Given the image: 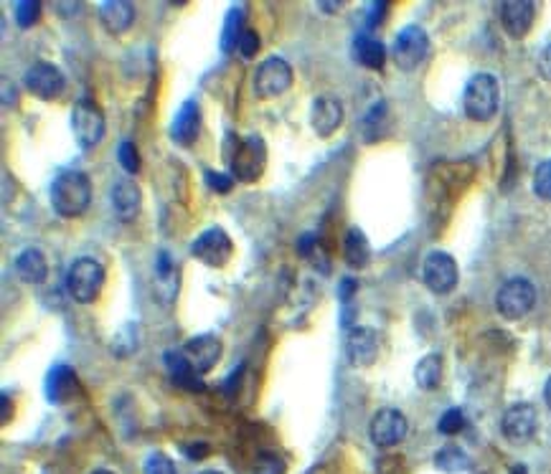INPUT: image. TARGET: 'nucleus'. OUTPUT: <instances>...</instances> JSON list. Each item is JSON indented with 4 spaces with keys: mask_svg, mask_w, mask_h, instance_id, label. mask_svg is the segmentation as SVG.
Segmentation results:
<instances>
[{
    "mask_svg": "<svg viewBox=\"0 0 551 474\" xmlns=\"http://www.w3.org/2000/svg\"><path fill=\"white\" fill-rule=\"evenodd\" d=\"M92 204V183L81 170H61L51 183V205L61 218H79Z\"/></svg>",
    "mask_w": 551,
    "mask_h": 474,
    "instance_id": "obj_1",
    "label": "nucleus"
},
{
    "mask_svg": "<svg viewBox=\"0 0 551 474\" xmlns=\"http://www.w3.org/2000/svg\"><path fill=\"white\" fill-rule=\"evenodd\" d=\"M231 178L241 183H254L267 165V145L260 135H247L227 147Z\"/></svg>",
    "mask_w": 551,
    "mask_h": 474,
    "instance_id": "obj_2",
    "label": "nucleus"
},
{
    "mask_svg": "<svg viewBox=\"0 0 551 474\" xmlns=\"http://www.w3.org/2000/svg\"><path fill=\"white\" fill-rule=\"evenodd\" d=\"M501 104V90H498V79L493 74H475L468 84H465V94H462V110L471 117L472 122H488L493 120Z\"/></svg>",
    "mask_w": 551,
    "mask_h": 474,
    "instance_id": "obj_3",
    "label": "nucleus"
},
{
    "mask_svg": "<svg viewBox=\"0 0 551 474\" xmlns=\"http://www.w3.org/2000/svg\"><path fill=\"white\" fill-rule=\"evenodd\" d=\"M104 287V267L92 257H79L71 261L69 271H67V292L71 300H77L81 305L94 302Z\"/></svg>",
    "mask_w": 551,
    "mask_h": 474,
    "instance_id": "obj_4",
    "label": "nucleus"
},
{
    "mask_svg": "<svg viewBox=\"0 0 551 474\" xmlns=\"http://www.w3.org/2000/svg\"><path fill=\"white\" fill-rule=\"evenodd\" d=\"M536 305V287L526 277H511L495 294V307L505 320H521Z\"/></svg>",
    "mask_w": 551,
    "mask_h": 474,
    "instance_id": "obj_5",
    "label": "nucleus"
},
{
    "mask_svg": "<svg viewBox=\"0 0 551 474\" xmlns=\"http://www.w3.org/2000/svg\"><path fill=\"white\" fill-rule=\"evenodd\" d=\"M429 54V36L422 26H404L391 44V58L402 71H414Z\"/></svg>",
    "mask_w": 551,
    "mask_h": 474,
    "instance_id": "obj_6",
    "label": "nucleus"
},
{
    "mask_svg": "<svg viewBox=\"0 0 551 474\" xmlns=\"http://www.w3.org/2000/svg\"><path fill=\"white\" fill-rule=\"evenodd\" d=\"M292 87V67L285 58H264L254 74V94L260 100H275Z\"/></svg>",
    "mask_w": 551,
    "mask_h": 474,
    "instance_id": "obj_7",
    "label": "nucleus"
},
{
    "mask_svg": "<svg viewBox=\"0 0 551 474\" xmlns=\"http://www.w3.org/2000/svg\"><path fill=\"white\" fill-rule=\"evenodd\" d=\"M71 130L84 150H92L104 137V114L92 100H79L71 110Z\"/></svg>",
    "mask_w": 551,
    "mask_h": 474,
    "instance_id": "obj_8",
    "label": "nucleus"
},
{
    "mask_svg": "<svg viewBox=\"0 0 551 474\" xmlns=\"http://www.w3.org/2000/svg\"><path fill=\"white\" fill-rule=\"evenodd\" d=\"M191 254H194V259L207 264L211 269H221L234 257V244H231L229 234L224 228L214 226L207 228L201 237L196 238L194 244H191Z\"/></svg>",
    "mask_w": 551,
    "mask_h": 474,
    "instance_id": "obj_9",
    "label": "nucleus"
},
{
    "mask_svg": "<svg viewBox=\"0 0 551 474\" xmlns=\"http://www.w3.org/2000/svg\"><path fill=\"white\" fill-rule=\"evenodd\" d=\"M24 84L26 90L44 102H54L67 90V79H64L61 68L51 61H36L34 67L26 68Z\"/></svg>",
    "mask_w": 551,
    "mask_h": 474,
    "instance_id": "obj_10",
    "label": "nucleus"
},
{
    "mask_svg": "<svg viewBox=\"0 0 551 474\" xmlns=\"http://www.w3.org/2000/svg\"><path fill=\"white\" fill-rule=\"evenodd\" d=\"M407 434H409V421L397 408H381L368 424V437L379 449H389V447L402 444Z\"/></svg>",
    "mask_w": 551,
    "mask_h": 474,
    "instance_id": "obj_11",
    "label": "nucleus"
},
{
    "mask_svg": "<svg viewBox=\"0 0 551 474\" xmlns=\"http://www.w3.org/2000/svg\"><path fill=\"white\" fill-rule=\"evenodd\" d=\"M422 279L429 287V292L450 294L458 287V264L448 251H432V254H427L425 264H422Z\"/></svg>",
    "mask_w": 551,
    "mask_h": 474,
    "instance_id": "obj_12",
    "label": "nucleus"
},
{
    "mask_svg": "<svg viewBox=\"0 0 551 474\" xmlns=\"http://www.w3.org/2000/svg\"><path fill=\"white\" fill-rule=\"evenodd\" d=\"M345 358L354 368H371L379 358V335L366 325H354L345 335Z\"/></svg>",
    "mask_w": 551,
    "mask_h": 474,
    "instance_id": "obj_13",
    "label": "nucleus"
},
{
    "mask_svg": "<svg viewBox=\"0 0 551 474\" xmlns=\"http://www.w3.org/2000/svg\"><path fill=\"white\" fill-rule=\"evenodd\" d=\"M536 408L531 404H514L511 408H505L503 418H501V431L508 441L514 444H526L534 434H536Z\"/></svg>",
    "mask_w": 551,
    "mask_h": 474,
    "instance_id": "obj_14",
    "label": "nucleus"
},
{
    "mask_svg": "<svg viewBox=\"0 0 551 474\" xmlns=\"http://www.w3.org/2000/svg\"><path fill=\"white\" fill-rule=\"evenodd\" d=\"M185 358L191 361L196 371L208 373L218 361H221V340L211 332H204V335H196L184 345Z\"/></svg>",
    "mask_w": 551,
    "mask_h": 474,
    "instance_id": "obj_15",
    "label": "nucleus"
},
{
    "mask_svg": "<svg viewBox=\"0 0 551 474\" xmlns=\"http://www.w3.org/2000/svg\"><path fill=\"white\" fill-rule=\"evenodd\" d=\"M536 5L531 0H508L501 5V23L511 38H524L534 26Z\"/></svg>",
    "mask_w": 551,
    "mask_h": 474,
    "instance_id": "obj_16",
    "label": "nucleus"
},
{
    "mask_svg": "<svg viewBox=\"0 0 551 474\" xmlns=\"http://www.w3.org/2000/svg\"><path fill=\"white\" fill-rule=\"evenodd\" d=\"M344 122V104L335 97H318L313 102L311 124L318 137H331Z\"/></svg>",
    "mask_w": 551,
    "mask_h": 474,
    "instance_id": "obj_17",
    "label": "nucleus"
},
{
    "mask_svg": "<svg viewBox=\"0 0 551 474\" xmlns=\"http://www.w3.org/2000/svg\"><path fill=\"white\" fill-rule=\"evenodd\" d=\"M110 204L112 211L117 214V218L122 221H132L140 214V205H143V193L135 185V181L130 178H120L112 183V191H110Z\"/></svg>",
    "mask_w": 551,
    "mask_h": 474,
    "instance_id": "obj_18",
    "label": "nucleus"
},
{
    "mask_svg": "<svg viewBox=\"0 0 551 474\" xmlns=\"http://www.w3.org/2000/svg\"><path fill=\"white\" fill-rule=\"evenodd\" d=\"M178 282H181L178 264L171 259L168 251H161L155 257V297L161 300L163 305H171L173 300L178 297Z\"/></svg>",
    "mask_w": 551,
    "mask_h": 474,
    "instance_id": "obj_19",
    "label": "nucleus"
},
{
    "mask_svg": "<svg viewBox=\"0 0 551 474\" xmlns=\"http://www.w3.org/2000/svg\"><path fill=\"white\" fill-rule=\"evenodd\" d=\"M201 132V112H198V104L194 100L184 102V107L178 110V114L173 117L171 122V137L178 145H194L196 137Z\"/></svg>",
    "mask_w": 551,
    "mask_h": 474,
    "instance_id": "obj_20",
    "label": "nucleus"
},
{
    "mask_svg": "<svg viewBox=\"0 0 551 474\" xmlns=\"http://www.w3.org/2000/svg\"><path fill=\"white\" fill-rule=\"evenodd\" d=\"M165 365H168V373H171V381L178 385V388H185V391H204L201 373L191 365V361L185 358L184 351L165 353Z\"/></svg>",
    "mask_w": 551,
    "mask_h": 474,
    "instance_id": "obj_21",
    "label": "nucleus"
},
{
    "mask_svg": "<svg viewBox=\"0 0 551 474\" xmlns=\"http://www.w3.org/2000/svg\"><path fill=\"white\" fill-rule=\"evenodd\" d=\"M100 21L110 34H125L135 23V8L127 0H107L100 5Z\"/></svg>",
    "mask_w": 551,
    "mask_h": 474,
    "instance_id": "obj_22",
    "label": "nucleus"
},
{
    "mask_svg": "<svg viewBox=\"0 0 551 474\" xmlns=\"http://www.w3.org/2000/svg\"><path fill=\"white\" fill-rule=\"evenodd\" d=\"M16 274L26 284H44L48 277V261L38 248H26L16 257Z\"/></svg>",
    "mask_w": 551,
    "mask_h": 474,
    "instance_id": "obj_23",
    "label": "nucleus"
},
{
    "mask_svg": "<svg viewBox=\"0 0 551 474\" xmlns=\"http://www.w3.org/2000/svg\"><path fill=\"white\" fill-rule=\"evenodd\" d=\"M351 54L356 58V64L366 68H381L387 61V48L381 44L379 38H374L371 34H358L354 38V48Z\"/></svg>",
    "mask_w": 551,
    "mask_h": 474,
    "instance_id": "obj_24",
    "label": "nucleus"
},
{
    "mask_svg": "<svg viewBox=\"0 0 551 474\" xmlns=\"http://www.w3.org/2000/svg\"><path fill=\"white\" fill-rule=\"evenodd\" d=\"M77 391V375L69 365H57L47 375V398L51 404H64Z\"/></svg>",
    "mask_w": 551,
    "mask_h": 474,
    "instance_id": "obj_25",
    "label": "nucleus"
},
{
    "mask_svg": "<svg viewBox=\"0 0 551 474\" xmlns=\"http://www.w3.org/2000/svg\"><path fill=\"white\" fill-rule=\"evenodd\" d=\"M344 259L351 269H366L371 261V247L361 228H351L344 241Z\"/></svg>",
    "mask_w": 551,
    "mask_h": 474,
    "instance_id": "obj_26",
    "label": "nucleus"
},
{
    "mask_svg": "<svg viewBox=\"0 0 551 474\" xmlns=\"http://www.w3.org/2000/svg\"><path fill=\"white\" fill-rule=\"evenodd\" d=\"M414 381L422 391H435L440 381H442V358L440 355H425L414 368Z\"/></svg>",
    "mask_w": 551,
    "mask_h": 474,
    "instance_id": "obj_27",
    "label": "nucleus"
},
{
    "mask_svg": "<svg viewBox=\"0 0 551 474\" xmlns=\"http://www.w3.org/2000/svg\"><path fill=\"white\" fill-rule=\"evenodd\" d=\"M435 467L445 474H460L471 469L472 459L462 452L460 447H452V444H450V447H442V449L435 454Z\"/></svg>",
    "mask_w": 551,
    "mask_h": 474,
    "instance_id": "obj_28",
    "label": "nucleus"
},
{
    "mask_svg": "<svg viewBox=\"0 0 551 474\" xmlns=\"http://www.w3.org/2000/svg\"><path fill=\"white\" fill-rule=\"evenodd\" d=\"M244 34V11L241 8H231L229 16H227V23H224V34H221V48L231 54L237 46H239V38Z\"/></svg>",
    "mask_w": 551,
    "mask_h": 474,
    "instance_id": "obj_29",
    "label": "nucleus"
},
{
    "mask_svg": "<svg viewBox=\"0 0 551 474\" xmlns=\"http://www.w3.org/2000/svg\"><path fill=\"white\" fill-rule=\"evenodd\" d=\"M38 16H41V3H36V0H21V3H16V8H13V18L18 23V28H31V26H36Z\"/></svg>",
    "mask_w": 551,
    "mask_h": 474,
    "instance_id": "obj_30",
    "label": "nucleus"
},
{
    "mask_svg": "<svg viewBox=\"0 0 551 474\" xmlns=\"http://www.w3.org/2000/svg\"><path fill=\"white\" fill-rule=\"evenodd\" d=\"M465 427V414H462V408H448L440 421H437V429L440 434H445V437H452V434H460Z\"/></svg>",
    "mask_w": 551,
    "mask_h": 474,
    "instance_id": "obj_31",
    "label": "nucleus"
},
{
    "mask_svg": "<svg viewBox=\"0 0 551 474\" xmlns=\"http://www.w3.org/2000/svg\"><path fill=\"white\" fill-rule=\"evenodd\" d=\"M534 193L541 201H551V160H544L534 170Z\"/></svg>",
    "mask_w": 551,
    "mask_h": 474,
    "instance_id": "obj_32",
    "label": "nucleus"
},
{
    "mask_svg": "<svg viewBox=\"0 0 551 474\" xmlns=\"http://www.w3.org/2000/svg\"><path fill=\"white\" fill-rule=\"evenodd\" d=\"M117 160H120V165H122V170H125L127 175H135L140 170V155L135 142H130V140L120 142V147H117Z\"/></svg>",
    "mask_w": 551,
    "mask_h": 474,
    "instance_id": "obj_33",
    "label": "nucleus"
},
{
    "mask_svg": "<svg viewBox=\"0 0 551 474\" xmlns=\"http://www.w3.org/2000/svg\"><path fill=\"white\" fill-rule=\"evenodd\" d=\"M135 345H138V338H135V325H125L122 332L112 340V353H117L120 358H125V355H130L132 351H138Z\"/></svg>",
    "mask_w": 551,
    "mask_h": 474,
    "instance_id": "obj_34",
    "label": "nucleus"
},
{
    "mask_svg": "<svg viewBox=\"0 0 551 474\" xmlns=\"http://www.w3.org/2000/svg\"><path fill=\"white\" fill-rule=\"evenodd\" d=\"M145 474H175V464L168 454L163 452H153L145 459V467H143Z\"/></svg>",
    "mask_w": 551,
    "mask_h": 474,
    "instance_id": "obj_35",
    "label": "nucleus"
},
{
    "mask_svg": "<svg viewBox=\"0 0 551 474\" xmlns=\"http://www.w3.org/2000/svg\"><path fill=\"white\" fill-rule=\"evenodd\" d=\"M254 474H288V467L282 462V457L277 454H260V459L254 464Z\"/></svg>",
    "mask_w": 551,
    "mask_h": 474,
    "instance_id": "obj_36",
    "label": "nucleus"
},
{
    "mask_svg": "<svg viewBox=\"0 0 551 474\" xmlns=\"http://www.w3.org/2000/svg\"><path fill=\"white\" fill-rule=\"evenodd\" d=\"M207 185L208 191L214 193H229L231 188H234V178L231 175H227V173H218V170H207Z\"/></svg>",
    "mask_w": 551,
    "mask_h": 474,
    "instance_id": "obj_37",
    "label": "nucleus"
},
{
    "mask_svg": "<svg viewBox=\"0 0 551 474\" xmlns=\"http://www.w3.org/2000/svg\"><path fill=\"white\" fill-rule=\"evenodd\" d=\"M237 51H239L244 58L257 57V51H260V36H257V31H252V28H244V34H241Z\"/></svg>",
    "mask_w": 551,
    "mask_h": 474,
    "instance_id": "obj_38",
    "label": "nucleus"
},
{
    "mask_svg": "<svg viewBox=\"0 0 551 474\" xmlns=\"http://www.w3.org/2000/svg\"><path fill=\"white\" fill-rule=\"evenodd\" d=\"M387 13V3H371L366 11V31H374Z\"/></svg>",
    "mask_w": 551,
    "mask_h": 474,
    "instance_id": "obj_39",
    "label": "nucleus"
},
{
    "mask_svg": "<svg viewBox=\"0 0 551 474\" xmlns=\"http://www.w3.org/2000/svg\"><path fill=\"white\" fill-rule=\"evenodd\" d=\"M536 68H539L541 79L551 81V44L541 48L539 58H536Z\"/></svg>",
    "mask_w": 551,
    "mask_h": 474,
    "instance_id": "obj_40",
    "label": "nucleus"
},
{
    "mask_svg": "<svg viewBox=\"0 0 551 474\" xmlns=\"http://www.w3.org/2000/svg\"><path fill=\"white\" fill-rule=\"evenodd\" d=\"M315 244H318V238L313 237V234H302V237L298 238V254H300V257H311L313 248H315Z\"/></svg>",
    "mask_w": 551,
    "mask_h": 474,
    "instance_id": "obj_41",
    "label": "nucleus"
},
{
    "mask_svg": "<svg viewBox=\"0 0 551 474\" xmlns=\"http://www.w3.org/2000/svg\"><path fill=\"white\" fill-rule=\"evenodd\" d=\"M356 292V279H351V277H345L344 282H341V290H338V297H341V302L348 305L351 302V297Z\"/></svg>",
    "mask_w": 551,
    "mask_h": 474,
    "instance_id": "obj_42",
    "label": "nucleus"
},
{
    "mask_svg": "<svg viewBox=\"0 0 551 474\" xmlns=\"http://www.w3.org/2000/svg\"><path fill=\"white\" fill-rule=\"evenodd\" d=\"M184 454L188 457V459H204V457H208V444H188V447H184Z\"/></svg>",
    "mask_w": 551,
    "mask_h": 474,
    "instance_id": "obj_43",
    "label": "nucleus"
},
{
    "mask_svg": "<svg viewBox=\"0 0 551 474\" xmlns=\"http://www.w3.org/2000/svg\"><path fill=\"white\" fill-rule=\"evenodd\" d=\"M321 8H323V11H328V13H335V11H341V8H344V3H335V0H323Z\"/></svg>",
    "mask_w": 551,
    "mask_h": 474,
    "instance_id": "obj_44",
    "label": "nucleus"
},
{
    "mask_svg": "<svg viewBox=\"0 0 551 474\" xmlns=\"http://www.w3.org/2000/svg\"><path fill=\"white\" fill-rule=\"evenodd\" d=\"M8 414H11V398L3 394V424H8Z\"/></svg>",
    "mask_w": 551,
    "mask_h": 474,
    "instance_id": "obj_45",
    "label": "nucleus"
},
{
    "mask_svg": "<svg viewBox=\"0 0 551 474\" xmlns=\"http://www.w3.org/2000/svg\"><path fill=\"white\" fill-rule=\"evenodd\" d=\"M544 401H546V406L551 408V375L549 381H546V385H544Z\"/></svg>",
    "mask_w": 551,
    "mask_h": 474,
    "instance_id": "obj_46",
    "label": "nucleus"
},
{
    "mask_svg": "<svg viewBox=\"0 0 551 474\" xmlns=\"http://www.w3.org/2000/svg\"><path fill=\"white\" fill-rule=\"evenodd\" d=\"M514 474H526V467H521V464H518V467H514Z\"/></svg>",
    "mask_w": 551,
    "mask_h": 474,
    "instance_id": "obj_47",
    "label": "nucleus"
},
{
    "mask_svg": "<svg viewBox=\"0 0 551 474\" xmlns=\"http://www.w3.org/2000/svg\"><path fill=\"white\" fill-rule=\"evenodd\" d=\"M92 474H115V472H110V469H94Z\"/></svg>",
    "mask_w": 551,
    "mask_h": 474,
    "instance_id": "obj_48",
    "label": "nucleus"
},
{
    "mask_svg": "<svg viewBox=\"0 0 551 474\" xmlns=\"http://www.w3.org/2000/svg\"><path fill=\"white\" fill-rule=\"evenodd\" d=\"M201 474H221V472H214V469H207V472H201Z\"/></svg>",
    "mask_w": 551,
    "mask_h": 474,
    "instance_id": "obj_49",
    "label": "nucleus"
}]
</instances>
